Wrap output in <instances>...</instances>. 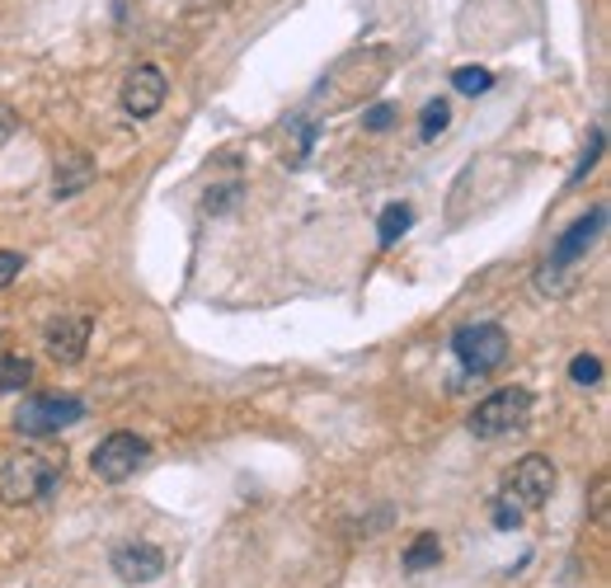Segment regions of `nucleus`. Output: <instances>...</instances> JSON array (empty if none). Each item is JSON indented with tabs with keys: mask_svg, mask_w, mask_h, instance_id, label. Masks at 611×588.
<instances>
[{
	"mask_svg": "<svg viewBox=\"0 0 611 588\" xmlns=\"http://www.w3.org/2000/svg\"><path fill=\"white\" fill-rule=\"evenodd\" d=\"M602 226H607V207H593L583 222H574V226H569V231L560 235V245H556V260H550V264L569 268V264H574V260H579V254H583L588 245L598 241V231H602Z\"/></svg>",
	"mask_w": 611,
	"mask_h": 588,
	"instance_id": "9d476101",
	"label": "nucleus"
},
{
	"mask_svg": "<svg viewBox=\"0 0 611 588\" xmlns=\"http://www.w3.org/2000/svg\"><path fill=\"white\" fill-rule=\"evenodd\" d=\"M14 128H19L14 109H6V104H0V142H6V136H14Z\"/></svg>",
	"mask_w": 611,
	"mask_h": 588,
	"instance_id": "412c9836",
	"label": "nucleus"
},
{
	"mask_svg": "<svg viewBox=\"0 0 611 588\" xmlns=\"http://www.w3.org/2000/svg\"><path fill=\"white\" fill-rule=\"evenodd\" d=\"M451 85H457L461 94H489V85H495V75H489L485 67H461L457 75H451Z\"/></svg>",
	"mask_w": 611,
	"mask_h": 588,
	"instance_id": "dca6fc26",
	"label": "nucleus"
},
{
	"mask_svg": "<svg viewBox=\"0 0 611 588\" xmlns=\"http://www.w3.org/2000/svg\"><path fill=\"white\" fill-rule=\"evenodd\" d=\"M81 419H85V401H75V396H29L14 409V428L29 438L62 434V428L81 424Z\"/></svg>",
	"mask_w": 611,
	"mask_h": 588,
	"instance_id": "7ed1b4c3",
	"label": "nucleus"
},
{
	"mask_svg": "<svg viewBox=\"0 0 611 588\" xmlns=\"http://www.w3.org/2000/svg\"><path fill=\"white\" fill-rule=\"evenodd\" d=\"M90 180H94V165L85 151H67L62 161H57V199H75Z\"/></svg>",
	"mask_w": 611,
	"mask_h": 588,
	"instance_id": "9b49d317",
	"label": "nucleus"
},
{
	"mask_svg": "<svg viewBox=\"0 0 611 588\" xmlns=\"http://www.w3.org/2000/svg\"><path fill=\"white\" fill-rule=\"evenodd\" d=\"M409 222H414V212H409L405 203H390V207L381 212V222H377V231H381V245H396L400 235L409 231Z\"/></svg>",
	"mask_w": 611,
	"mask_h": 588,
	"instance_id": "4468645a",
	"label": "nucleus"
},
{
	"mask_svg": "<svg viewBox=\"0 0 611 588\" xmlns=\"http://www.w3.org/2000/svg\"><path fill=\"white\" fill-rule=\"evenodd\" d=\"M19 268H24V254L14 250H0V287H10L19 278Z\"/></svg>",
	"mask_w": 611,
	"mask_h": 588,
	"instance_id": "6ab92c4d",
	"label": "nucleus"
},
{
	"mask_svg": "<svg viewBox=\"0 0 611 588\" xmlns=\"http://www.w3.org/2000/svg\"><path fill=\"white\" fill-rule=\"evenodd\" d=\"M598 518H607V480H598Z\"/></svg>",
	"mask_w": 611,
	"mask_h": 588,
	"instance_id": "4be33fe9",
	"label": "nucleus"
},
{
	"mask_svg": "<svg viewBox=\"0 0 611 588\" xmlns=\"http://www.w3.org/2000/svg\"><path fill=\"white\" fill-rule=\"evenodd\" d=\"M550 489H556V466L546 457H522L512 466V480H508V499L518 508H541L550 499Z\"/></svg>",
	"mask_w": 611,
	"mask_h": 588,
	"instance_id": "0eeeda50",
	"label": "nucleus"
},
{
	"mask_svg": "<svg viewBox=\"0 0 611 588\" xmlns=\"http://www.w3.org/2000/svg\"><path fill=\"white\" fill-rule=\"evenodd\" d=\"M438 560H442L438 533H419V537L409 541V551H405V570H409V575H424V570H432Z\"/></svg>",
	"mask_w": 611,
	"mask_h": 588,
	"instance_id": "f8f14e48",
	"label": "nucleus"
},
{
	"mask_svg": "<svg viewBox=\"0 0 611 588\" xmlns=\"http://www.w3.org/2000/svg\"><path fill=\"white\" fill-rule=\"evenodd\" d=\"M569 377H574L579 386H598L602 382V363L593 358V353H579V358L569 363Z\"/></svg>",
	"mask_w": 611,
	"mask_h": 588,
	"instance_id": "f3484780",
	"label": "nucleus"
},
{
	"mask_svg": "<svg viewBox=\"0 0 611 588\" xmlns=\"http://www.w3.org/2000/svg\"><path fill=\"white\" fill-rule=\"evenodd\" d=\"M57 480H62V462H52L43 453H19L0 466V504H10V508L33 504L52 495Z\"/></svg>",
	"mask_w": 611,
	"mask_h": 588,
	"instance_id": "f257e3e1",
	"label": "nucleus"
},
{
	"mask_svg": "<svg viewBox=\"0 0 611 588\" xmlns=\"http://www.w3.org/2000/svg\"><path fill=\"white\" fill-rule=\"evenodd\" d=\"M146 438H136V434H109L100 447H94V457H90V466H94V476L100 480H109V485H123L128 476H136V466L146 462Z\"/></svg>",
	"mask_w": 611,
	"mask_h": 588,
	"instance_id": "39448f33",
	"label": "nucleus"
},
{
	"mask_svg": "<svg viewBox=\"0 0 611 588\" xmlns=\"http://www.w3.org/2000/svg\"><path fill=\"white\" fill-rule=\"evenodd\" d=\"M113 570L123 584H155L165 575V551H155L151 541H128L113 551Z\"/></svg>",
	"mask_w": 611,
	"mask_h": 588,
	"instance_id": "6e6552de",
	"label": "nucleus"
},
{
	"mask_svg": "<svg viewBox=\"0 0 611 588\" xmlns=\"http://www.w3.org/2000/svg\"><path fill=\"white\" fill-rule=\"evenodd\" d=\"M363 123H367V132H386L390 123H396V109H390V104H377V109L363 118Z\"/></svg>",
	"mask_w": 611,
	"mask_h": 588,
	"instance_id": "aec40b11",
	"label": "nucleus"
},
{
	"mask_svg": "<svg viewBox=\"0 0 611 588\" xmlns=\"http://www.w3.org/2000/svg\"><path fill=\"white\" fill-rule=\"evenodd\" d=\"M451 353H457V363H461L466 372L485 377V372L503 367V358H508V335H503V325H461L457 335H451Z\"/></svg>",
	"mask_w": 611,
	"mask_h": 588,
	"instance_id": "20e7f679",
	"label": "nucleus"
},
{
	"mask_svg": "<svg viewBox=\"0 0 611 588\" xmlns=\"http://www.w3.org/2000/svg\"><path fill=\"white\" fill-rule=\"evenodd\" d=\"M451 128V109H447V100H432V104H424V123H419V136L424 142H432V136H442Z\"/></svg>",
	"mask_w": 611,
	"mask_h": 588,
	"instance_id": "2eb2a0df",
	"label": "nucleus"
},
{
	"mask_svg": "<svg viewBox=\"0 0 611 588\" xmlns=\"http://www.w3.org/2000/svg\"><path fill=\"white\" fill-rule=\"evenodd\" d=\"M489 518H495L499 533H518V523H522V508L512 504V499H495V508H489Z\"/></svg>",
	"mask_w": 611,
	"mask_h": 588,
	"instance_id": "a211bd4d",
	"label": "nucleus"
},
{
	"mask_svg": "<svg viewBox=\"0 0 611 588\" xmlns=\"http://www.w3.org/2000/svg\"><path fill=\"white\" fill-rule=\"evenodd\" d=\"M165 94H170V81H165L161 67H132L128 81H123V113H128V118L161 113Z\"/></svg>",
	"mask_w": 611,
	"mask_h": 588,
	"instance_id": "423d86ee",
	"label": "nucleus"
},
{
	"mask_svg": "<svg viewBox=\"0 0 611 588\" xmlns=\"http://www.w3.org/2000/svg\"><path fill=\"white\" fill-rule=\"evenodd\" d=\"M48 358L52 363H81L85 348H90V316H57L48 325Z\"/></svg>",
	"mask_w": 611,
	"mask_h": 588,
	"instance_id": "1a4fd4ad",
	"label": "nucleus"
},
{
	"mask_svg": "<svg viewBox=\"0 0 611 588\" xmlns=\"http://www.w3.org/2000/svg\"><path fill=\"white\" fill-rule=\"evenodd\" d=\"M527 419H531V396L522 386H508V391H495L489 401L476 405L470 434L476 438H508V434H522Z\"/></svg>",
	"mask_w": 611,
	"mask_h": 588,
	"instance_id": "f03ea898",
	"label": "nucleus"
},
{
	"mask_svg": "<svg viewBox=\"0 0 611 588\" xmlns=\"http://www.w3.org/2000/svg\"><path fill=\"white\" fill-rule=\"evenodd\" d=\"M29 382H33V363L24 353H6L0 358V391H24Z\"/></svg>",
	"mask_w": 611,
	"mask_h": 588,
	"instance_id": "ddd939ff",
	"label": "nucleus"
}]
</instances>
